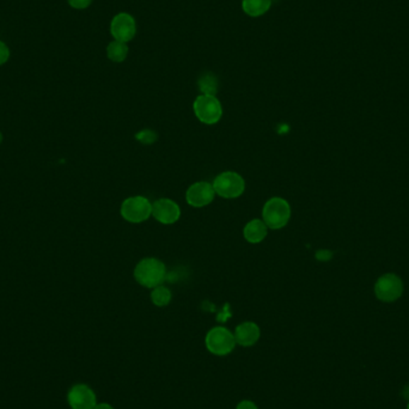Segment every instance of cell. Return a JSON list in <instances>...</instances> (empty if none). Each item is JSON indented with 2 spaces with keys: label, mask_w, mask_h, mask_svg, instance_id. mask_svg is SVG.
Segmentation results:
<instances>
[{
  "label": "cell",
  "mask_w": 409,
  "mask_h": 409,
  "mask_svg": "<svg viewBox=\"0 0 409 409\" xmlns=\"http://www.w3.org/2000/svg\"><path fill=\"white\" fill-rule=\"evenodd\" d=\"M204 344L212 355L219 357L230 355L237 345L235 335L224 327H214L211 329L206 335Z\"/></svg>",
  "instance_id": "cell-6"
},
{
  "label": "cell",
  "mask_w": 409,
  "mask_h": 409,
  "mask_svg": "<svg viewBox=\"0 0 409 409\" xmlns=\"http://www.w3.org/2000/svg\"><path fill=\"white\" fill-rule=\"evenodd\" d=\"M374 294L379 301L393 303L398 301V298H401L403 294V282L398 275L386 273L376 282Z\"/></svg>",
  "instance_id": "cell-7"
},
{
  "label": "cell",
  "mask_w": 409,
  "mask_h": 409,
  "mask_svg": "<svg viewBox=\"0 0 409 409\" xmlns=\"http://www.w3.org/2000/svg\"><path fill=\"white\" fill-rule=\"evenodd\" d=\"M93 409H114L109 403H97Z\"/></svg>",
  "instance_id": "cell-22"
},
{
  "label": "cell",
  "mask_w": 409,
  "mask_h": 409,
  "mask_svg": "<svg viewBox=\"0 0 409 409\" xmlns=\"http://www.w3.org/2000/svg\"><path fill=\"white\" fill-rule=\"evenodd\" d=\"M67 401L72 409H93L97 405L96 395L86 384H76L67 394Z\"/></svg>",
  "instance_id": "cell-10"
},
{
  "label": "cell",
  "mask_w": 409,
  "mask_h": 409,
  "mask_svg": "<svg viewBox=\"0 0 409 409\" xmlns=\"http://www.w3.org/2000/svg\"><path fill=\"white\" fill-rule=\"evenodd\" d=\"M134 278L138 284L155 289L162 285L166 278V267L161 260L155 258H146L140 261L134 268Z\"/></svg>",
  "instance_id": "cell-1"
},
{
  "label": "cell",
  "mask_w": 409,
  "mask_h": 409,
  "mask_svg": "<svg viewBox=\"0 0 409 409\" xmlns=\"http://www.w3.org/2000/svg\"><path fill=\"white\" fill-rule=\"evenodd\" d=\"M193 110L197 120L204 125L217 124L223 116L221 103L212 95H199L194 100Z\"/></svg>",
  "instance_id": "cell-3"
},
{
  "label": "cell",
  "mask_w": 409,
  "mask_h": 409,
  "mask_svg": "<svg viewBox=\"0 0 409 409\" xmlns=\"http://www.w3.org/2000/svg\"><path fill=\"white\" fill-rule=\"evenodd\" d=\"M137 22L134 17L127 12H120L113 17L110 22V34L113 39L120 42H131L137 35Z\"/></svg>",
  "instance_id": "cell-8"
},
{
  "label": "cell",
  "mask_w": 409,
  "mask_h": 409,
  "mask_svg": "<svg viewBox=\"0 0 409 409\" xmlns=\"http://www.w3.org/2000/svg\"><path fill=\"white\" fill-rule=\"evenodd\" d=\"M137 139L140 140L144 144H151L157 139V135L152 131H143L137 134Z\"/></svg>",
  "instance_id": "cell-18"
},
{
  "label": "cell",
  "mask_w": 409,
  "mask_h": 409,
  "mask_svg": "<svg viewBox=\"0 0 409 409\" xmlns=\"http://www.w3.org/2000/svg\"><path fill=\"white\" fill-rule=\"evenodd\" d=\"M129 48L127 43L120 42L113 40L112 42L107 46V58L113 62H124L127 59Z\"/></svg>",
  "instance_id": "cell-15"
},
{
  "label": "cell",
  "mask_w": 409,
  "mask_h": 409,
  "mask_svg": "<svg viewBox=\"0 0 409 409\" xmlns=\"http://www.w3.org/2000/svg\"><path fill=\"white\" fill-rule=\"evenodd\" d=\"M197 85H199L201 95H212V96H216L219 83H218V78L216 77V74L207 72V74H204L199 78Z\"/></svg>",
  "instance_id": "cell-16"
},
{
  "label": "cell",
  "mask_w": 409,
  "mask_h": 409,
  "mask_svg": "<svg viewBox=\"0 0 409 409\" xmlns=\"http://www.w3.org/2000/svg\"><path fill=\"white\" fill-rule=\"evenodd\" d=\"M10 59V48L6 43L0 41V66L4 65Z\"/></svg>",
  "instance_id": "cell-20"
},
{
  "label": "cell",
  "mask_w": 409,
  "mask_h": 409,
  "mask_svg": "<svg viewBox=\"0 0 409 409\" xmlns=\"http://www.w3.org/2000/svg\"><path fill=\"white\" fill-rule=\"evenodd\" d=\"M171 292L166 286L159 285L152 289L151 292V299L152 303L157 306H166L171 301Z\"/></svg>",
  "instance_id": "cell-17"
},
{
  "label": "cell",
  "mask_w": 409,
  "mask_h": 409,
  "mask_svg": "<svg viewBox=\"0 0 409 409\" xmlns=\"http://www.w3.org/2000/svg\"><path fill=\"white\" fill-rule=\"evenodd\" d=\"M268 226L261 219H253L246 224L243 229V236L249 243H261L267 237Z\"/></svg>",
  "instance_id": "cell-13"
},
{
  "label": "cell",
  "mask_w": 409,
  "mask_h": 409,
  "mask_svg": "<svg viewBox=\"0 0 409 409\" xmlns=\"http://www.w3.org/2000/svg\"><path fill=\"white\" fill-rule=\"evenodd\" d=\"M236 344L243 347H251L259 341L261 336V330L259 326L254 322H243L236 327L235 330Z\"/></svg>",
  "instance_id": "cell-12"
},
{
  "label": "cell",
  "mask_w": 409,
  "mask_h": 409,
  "mask_svg": "<svg viewBox=\"0 0 409 409\" xmlns=\"http://www.w3.org/2000/svg\"><path fill=\"white\" fill-rule=\"evenodd\" d=\"M407 409H409V402H408V405H407Z\"/></svg>",
  "instance_id": "cell-24"
},
{
  "label": "cell",
  "mask_w": 409,
  "mask_h": 409,
  "mask_svg": "<svg viewBox=\"0 0 409 409\" xmlns=\"http://www.w3.org/2000/svg\"><path fill=\"white\" fill-rule=\"evenodd\" d=\"M217 195L224 199L240 197L246 190V181L240 174L234 171H225L218 175L212 183Z\"/></svg>",
  "instance_id": "cell-4"
},
{
  "label": "cell",
  "mask_w": 409,
  "mask_h": 409,
  "mask_svg": "<svg viewBox=\"0 0 409 409\" xmlns=\"http://www.w3.org/2000/svg\"><path fill=\"white\" fill-rule=\"evenodd\" d=\"M71 8H76V10H85L89 8L90 5L93 4V0H67Z\"/></svg>",
  "instance_id": "cell-19"
},
{
  "label": "cell",
  "mask_w": 409,
  "mask_h": 409,
  "mask_svg": "<svg viewBox=\"0 0 409 409\" xmlns=\"http://www.w3.org/2000/svg\"><path fill=\"white\" fill-rule=\"evenodd\" d=\"M236 409H259L258 405H255L254 402L249 401V400H243L241 401L238 405H237V408Z\"/></svg>",
  "instance_id": "cell-21"
},
{
  "label": "cell",
  "mask_w": 409,
  "mask_h": 409,
  "mask_svg": "<svg viewBox=\"0 0 409 409\" xmlns=\"http://www.w3.org/2000/svg\"><path fill=\"white\" fill-rule=\"evenodd\" d=\"M291 218V206L282 197H272L263 209V220L268 229L279 230L287 225Z\"/></svg>",
  "instance_id": "cell-2"
},
{
  "label": "cell",
  "mask_w": 409,
  "mask_h": 409,
  "mask_svg": "<svg viewBox=\"0 0 409 409\" xmlns=\"http://www.w3.org/2000/svg\"><path fill=\"white\" fill-rule=\"evenodd\" d=\"M120 212L128 223L139 224L152 216V204L147 197L142 195L128 197L121 204Z\"/></svg>",
  "instance_id": "cell-5"
},
{
  "label": "cell",
  "mask_w": 409,
  "mask_h": 409,
  "mask_svg": "<svg viewBox=\"0 0 409 409\" xmlns=\"http://www.w3.org/2000/svg\"><path fill=\"white\" fill-rule=\"evenodd\" d=\"M273 0H242V10L251 18H258L266 15L272 8Z\"/></svg>",
  "instance_id": "cell-14"
},
{
  "label": "cell",
  "mask_w": 409,
  "mask_h": 409,
  "mask_svg": "<svg viewBox=\"0 0 409 409\" xmlns=\"http://www.w3.org/2000/svg\"><path fill=\"white\" fill-rule=\"evenodd\" d=\"M152 217L161 224H174L181 217V209L175 201L159 199L152 204Z\"/></svg>",
  "instance_id": "cell-11"
},
{
  "label": "cell",
  "mask_w": 409,
  "mask_h": 409,
  "mask_svg": "<svg viewBox=\"0 0 409 409\" xmlns=\"http://www.w3.org/2000/svg\"><path fill=\"white\" fill-rule=\"evenodd\" d=\"M3 143V133L0 132V144Z\"/></svg>",
  "instance_id": "cell-23"
},
{
  "label": "cell",
  "mask_w": 409,
  "mask_h": 409,
  "mask_svg": "<svg viewBox=\"0 0 409 409\" xmlns=\"http://www.w3.org/2000/svg\"><path fill=\"white\" fill-rule=\"evenodd\" d=\"M216 192L209 182H197L190 185L185 193V200L192 207H204L212 202Z\"/></svg>",
  "instance_id": "cell-9"
}]
</instances>
